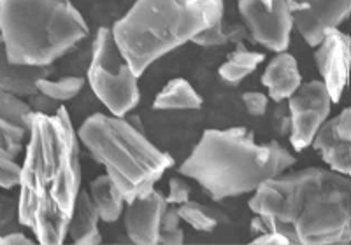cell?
I'll return each mask as SVG.
<instances>
[{
  "mask_svg": "<svg viewBox=\"0 0 351 245\" xmlns=\"http://www.w3.org/2000/svg\"><path fill=\"white\" fill-rule=\"evenodd\" d=\"M262 84L267 88L269 99L281 103L290 99L302 84L299 64L295 56L287 51L276 53L262 74Z\"/></svg>",
  "mask_w": 351,
  "mask_h": 245,
  "instance_id": "obj_14",
  "label": "cell"
},
{
  "mask_svg": "<svg viewBox=\"0 0 351 245\" xmlns=\"http://www.w3.org/2000/svg\"><path fill=\"white\" fill-rule=\"evenodd\" d=\"M90 198L97 207V212L100 216V221L116 222L121 218L125 209V198L116 188L114 182L111 181L108 174H102L93 179L88 188Z\"/></svg>",
  "mask_w": 351,
  "mask_h": 245,
  "instance_id": "obj_17",
  "label": "cell"
},
{
  "mask_svg": "<svg viewBox=\"0 0 351 245\" xmlns=\"http://www.w3.org/2000/svg\"><path fill=\"white\" fill-rule=\"evenodd\" d=\"M202 96L186 79H171L158 95L155 96L153 107L156 111H197L202 107Z\"/></svg>",
  "mask_w": 351,
  "mask_h": 245,
  "instance_id": "obj_18",
  "label": "cell"
},
{
  "mask_svg": "<svg viewBox=\"0 0 351 245\" xmlns=\"http://www.w3.org/2000/svg\"><path fill=\"white\" fill-rule=\"evenodd\" d=\"M250 209L290 244L351 242V177L334 168L309 166L283 172L253 191Z\"/></svg>",
  "mask_w": 351,
  "mask_h": 245,
  "instance_id": "obj_2",
  "label": "cell"
},
{
  "mask_svg": "<svg viewBox=\"0 0 351 245\" xmlns=\"http://www.w3.org/2000/svg\"><path fill=\"white\" fill-rule=\"evenodd\" d=\"M84 86L83 77L77 75H67L62 79H49V75H43L36 81L37 95H43L44 99L53 100V102H69L76 99Z\"/></svg>",
  "mask_w": 351,
  "mask_h": 245,
  "instance_id": "obj_20",
  "label": "cell"
},
{
  "mask_svg": "<svg viewBox=\"0 0 351 245\" xmlns=\"http://www.w3.org/2000/svg\"><path fill=\"white\" fill-rule=\"evenodd\" d=\"M295 156L276 140L258 144L252 130L232 127L206 130L180 165V174L192 179L213 200L252 194L269 179L295 165Z\"/></svg>",
  "mask_w": 351,
  "mask_h": 245,
  "instance_id": "obj_3",
  "label": "cell"
},
{
  "mask_svg": "<svg viewBox=\"0 0 351 245\" xmlns=\"http://www.w3.org/2000/svg\"><path fill=\"white\" fill-rule=\"evenodd\" d=\"M18 222V202L0 194V235L11 231Z\"/></svg>",
  "mask_w": 351,
  "mask_h": 245,
  "instance_id": "obj_27",
  "label": "cell"
},
{
  "mask_svg": "<svg viewBox=\"0 0 351 245\" xmlns=\"http://www.w3.org/2000/svg\"><path fill=\"white\" fill-rule=\"evenodd\" d=\"M190 194H192V188H190V184L184 179L172 177L169 181V194L165 196L169 205H183V203L190 200Z\"/></svg>",
  "mask_w": 351,
  "mask_h": 245,
  "instance_id": "obj_28",
  "label": "cell"
},
{
  "mask_svg": "<svg viewBox=\"0 0 351 245\" xmlns=\"http://www.w3.org/2000/svg\"><path fill=\"white\" fill-rule=\"evenodd\" d=\"M167 207L165 196L155 188L125 203L123 224L127 237L139 245L158 244L160 222Z\"/></svg>",
  "mask_w": 351,
  "mask_h": 245,
  "instance_id": "obj_12",
  "label": "cell"
},
{
  "mask_svg": "<svg viewBox=\"0 0 351 245\" xmlns=\"http://www.w3.org/2000/svg\"><path fill=\"white\" fill-rule=\"evenodd\" d=\"M241 100H243V105L247 114L252 116H263L269 107V96L260 93V91H246V93H243Z\"/></svg>",
  "mask_w": 351,
  "mask_h": 245,
  "instance_id": "obj_29",
  "label": "cell"
},
{
  "mask_svg": "<svg viewBox=\"0 0 351 245\" xmlns=\"http://www.w3.org/2000/svg\"><path fill=\"white\" fill-rule=\"evenodd\" d=\"M86 79L97 99L112 116L123 118L139 103V75L132 70L128 60L118 48L111 28L97 30Z\"/></svg>",
  "mask_w": 351,
  "mask_h": 245,
  "instance_id": "obj_7",
  "label": "cell"
},
{
  "mask_svg": "<svg viewBox=\"0 0 351 245\" xmlns=\"http://www.w3.org/2000/svg\"><path fill=\"white\" fill-rule=\"evenodd\" d=\"M313 147L330 168L351 177V105L327 119Z\"/></svg>",
  "mask_w": 351,
  "mask_h": 245,
  "instance_id": "obj_13",
  "label": "cell"
},
{
  "mask_svg": "<svg viewBox=\"0 0 351 245\" xmlns=\"http://www.w3.org/2000/svg\"><path fill=\"white\" fill-rule=\"evenodd\" d=\"M0 36L18 67H53L86 39L88 25L69 0H0Z\"/></svg>",
  "mask_w": 351,
  "mask_h": 245,
  "instance_id": "obj_5",
  "label": "cell"
},
{
  "mask_svg": "<svg viewBox=\"0 0 351 245\" xmlns=\"http://www.w3.org/2000/svg\"><path fill=\"white\" fill-rule=\"evenodd\" d=\"M34 244L32 238H28L27 235L18 231V229H11L5 233L0 235V245H30Z\"/></svg>",
  "mask_w": 351,
  "mask_h": 245,
  "instance_id": "obj_31",
  "label": "cell"
},
{
  "mask_svg": "<svg viewBox=\"0 0 351 245\" xmlns=\"http://www.w3.org/2000/svg\"><path fill=\"white\" fill-rule=\"evenodd\" d=\"M28 137L27 128L20 127L16 122H11L8 119L0 118V147L8 151L9 155L16 158L23 151V142Z\"/></svg>",
  "mask_w": 351,
  "mask_h": 245,
  "instance_id": "obj_24",
  "label": "cell"
},
{
  "mask_svg": "<svg viewBox=\"0 0 351 245\" xmlns=\"http://www.w3.org/2000/svg\"><path fill=\"white\" fill-rule=\"evenodd\" d=\"M290 116V144L295 151L313 146L319 128L327 122L332 109V99L324 81L302 83L299 90L287 100Z\"/></svg>",
  "mask_w": 351,
  "mask_h": 245,
  "instance_id": "obj_8",
  "label": "cell"
},
{
  "mask_svg": "<svg viewBox=\"0 0 351 245\" xmlns=\"http://www.w3.org/2000/svg\"><path fill=\"white\" fill-rule=\"evenodd\" d=\"M247 32H234V28L230 30H225L223 28V21H219L218 25L215 27L208 28V30H204L202 34L195 37L192 42L199 44V46H223V44L232 42V40H241Z\"/></svg>",
  "mask_w": 351,
  "mask_h": 245,
  "instance_id": "obj_25",
  "label": "cell"
},
{
  "mask_svg": "<svg viewBox=\"0 0 351 245\" xmlns=\"http://www.w3.org/2000/svg\"><path fill=\"white\" fill-rule=\"evenodd\" d=\"M295 30L315 48L325 30L339 27L351 16V0H288Z\"/></svg>",
  "mask_w": 351,
  "mask_h": 245,
  "instance_id": "obj_11",
  "label": "cell"
},
{
  "mask_svg": "<svg viewBox=\"0 0 351 245\" xmlns=\"http://www.w3.org/2000/svg\"><path fill=\"white\" fill-rule=\"evenodd\" d=\"M221 18L223 0H136L111 32L132 70L141 75Z\"/></svg>",
  "mask_w": 351,
  "mask_h": 245,
  "instance_id": "obj_4",
  "label": "cell"
},
{
  "mask_svg": "<svg viewBox=\"0 0 351 245\" xmlns=\"http://www.w3.org/2000/svg\"><path fill=\"white\" fill-rule=\"evenodd\" d=\"M237 9L255 42L274 53L287 51L295 28L288 0H239Z\"/></svg>",
  "mask_w": 351,
  "mask_h": 245,
  "instance_id": "obj_9",
  "label": "cell"
},
{
  "mask_svg": "<svg viewBox=\"0 0 351 245\" xmlns=\"http://www.w3.org/2000/svg\"><path fill=\"white\" fill-rule=\"evenodd\" d=\"M20 172L21 165H18L14 156L0 147V188H4V190L16 188L18 181H20Z\"/></svg>",
  "mask_w": 351,
  "mask_h": 245,
  "instance_id": "obj_26",
  "label": "cell"
},
{
  "mask_svg": "<svg viewBox=\"0 0 351 245\" xmlns=\"http://www.w3.org/2000/svg\"><path fill=\"white\" fill-rule=\"evenodd\" d=\"M263 60H265V56L262 53L250 51L239 42L223 64L219 65V79L227 84H239L263 64Z\"/></svg>",
  "mask_w": 351,
  "mask_h": 245,
  "instance_id": "obj_19",
  "label": "cell"
},
{
  "mask_svg": "<svg viewBox=\"0 0 351 245\" xmlns=\"http://www.w3.org/2000/svg\"><path fill=\"white\" fill-rule=\"evenodd\" d=\"M252 244H263V245H267V244H278V245H287L290 244V240H288L285 235H281L280 231H274V229H267V231H262V233L258 235V237L255 238V240L252 242Z\"/></svg>",
  "mask_w": 351,
  "mask_h": 245,
  "instance_id": "obj_30",
  "label": "cell"
},
{
  "mask_svg": "<svg viewBox=\"0 0 351 245\" xmlns=\"http://www.w3.org/2000/svg\"><path fill=\"white\" fill-rule=\"evenodd\" d=\"M18 188V222L39 244L60 245L81 191L80 137L65 107L34 111Z\"/></svg>",
  "mask_w": 351,
  "mask_h": 245,
  "instance_id": "obj_1",
  "label": "cell"
},
{
  "mask_svg": "<svg viewBox=\"0 0 351 245\" xmlns=\"http://www.w3.org/2000/svg\"><path fill=\"white\" fill-rule=\"evenodd\" d=\"M77 137L95 162L104 166L125 202L153 190L174 165L169 153L158 149L139 128L118 116L92 114L83 121Z\"/></svg>",
  "mask_w": 351,
  "mask_h": 245,
  "instance_id": "obj_6",
  "label": "cell"
},
{
  "mask_svg": "<svg viewBox=\"0 0 351 245\" xmlns=\"http://www.w3.org/2000/svg\"><path fill=\"white\" fill-rule=\"evenodd\" d=\"M350 67H351V37H350Z\"/></svg>",
  "mask_w": 351,
  "mask_h": 245,
  "instance_id": "obj_32",
  "label": "cell"
},
{
  "mask_svg": "<svg viewBox=\"0 0 351 245\" xmlns=\"http://www.w3.org/2000/svg\"><path fill=\"white\" fill-rule=\"evenodd\" d=\"M315 62L332 102L337 103L350 84V36L328 28L315 46Z\"/></svg>",
  "mask_w": 351,
  "mask_h": 245,
  "instance_id": "obj_10",
  "label": "cell"
},
{
  "mask_svg": "<svg viewBox=\"0 0 351 245\" xmlns=\"http://www.w3.org/2000/svg\"><path fill=\"white\" fill-rule=\"evenodd\" d=\"M100 216L88 191H80L69 221L67 237L77 245H92L102 242L99 231Z\"/></svg>",
  "mask_w": 351,
  "mask_h": 245,
  "instance_id": "obj_15",
  "label": "cell"
},
{
  "mask_svg": "<svg viewBox=\"0 0 351 245\" xmlns=\"http://www.w3.org/2000/svg\"><path fill=\"white\" fill-rule=\"evenodd\" d=\"M53 67H18L12 65L5 55L4 42L0 36V90L12 91L21 96L37 95L36 81L51 74Z\"/></svg>",
  "mask_w": 351,
  "mask_h": 245,
  "instance_id": "obj_16",
  "label": "cell"
},
{
  "mask_svg": "<svg viewBox=\"0 0 351 245\" xmlns=\"http://www.w3.org/2000/svg\"><path fill=\"white\" fill-rule=\"evenodd\" d=\"M181 216L176 205H169L162 216L158 231V244H183L184 231L181 228Z\"/></svg>",
  "mask_w": 351,
  "mask_h": 245,
  "instance_id": "obj_23",
  "label": "cell"
},
{
  "mask_svg": "<svg viewBox=\"0 0 351 245\" xmlns=\"http://www.w3.org/2000/svg\"><path fill=\"white\" fill-rule=\"evenodd\" d=\"M178 210H180L181 221L186 222L188 226H192L195 231H202V233L213 231L219 222L218 216L209 207L192 202V200H188L186 203L178 207Z\"/></svg>",
  "mask_w": 351,
  "mask_h": 245,
  "instance_id": "obj_22",
  "label": "cell"
},
{
  "mask_svg": "<svg viewBox=\"0 0 351 245\" xmlns=\"http://www.w3.org/2000/svg\"><path fill=\"white\" fill-rule=\"evenodd\" d=\"M34 114V107L25 102L23 96L12 93V91L0 90V118L16 122L20 127L27 128Z\"/></svg>",
  "mask_w": 351,
  "mask_h": 245,
  "instance_id": "obj_21",
  "label": "cell"
}]
</instances>
